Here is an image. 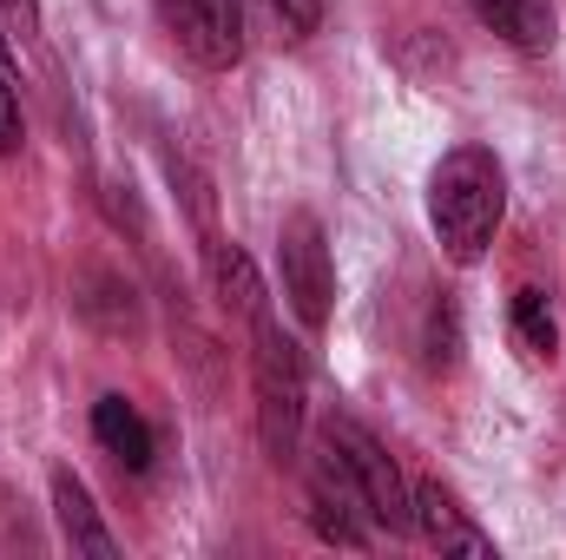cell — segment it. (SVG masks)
Instances as JSON below:
<instances>
[{
	"label": "cell",
	"mask_w": 566,
	"mask_h": 560,
	"mask_svg": "<svg viewBox=\"0 0 566 560\" xmlns=\"http://www.w3.org/2000/svg\"><path fill=\"white\" fill-rule=\"evenodd\" d=\"M323 435L349 455V468H356V481H363V495H369L376 528H382V535H409V528H416V501H409V481H402L396 455H389L356 416H329Z\"/></svg>",
	"instance_id": "5"
},
{
	"label": "cell",
	"mask_w": 566,
	"mask_h": 560,
	"mask_svg": "<svg viewBox=\"0 0 566 560\" xmlns=\"http://www.w3.org/2000/svg\"><path fill=\"white\" fill-rule=\"evenodd\" d=\"M251 390H258V442L271 462H296L303 442V350L277 330L271 310L251 317Z\"/></svg>",
	"instance_id": "2"
},
{
	"label": "cell",
	"mask_w": 566,
	"mask_h": 560,
	"mask_svg": "<svg viewBox=\"0 0 566 560\" xmlns=\"http://www.w3.org/2000/svg\"><path fill=\"white\" fill-rule=\"evenodd\" d=\"M310 521L329 548H369L376 541V515H369V495L349 468V455L323 435L316 455H310Z\"/></svg>",
	"instance_id": "3"
},
{
	"label": "cell",
	"mask_w": 566,
	"mask_h": 560,
	"mask_svg": "<svg viewBox=\"0 0 566 560\" xmlns=\"http://www.w3.org/2000/svg\"><path fill=\"white\" fill-rule=\"evenodd\" d=\"M409 501H416V528H422L428 548H441V554H494V535L441 488V481H416L409 488Z\"/></svg>",
	"instance_id": "7"
},
{
	"label": "cell",
	"mask_w": 566,
	"mask_h": 560,
	"mask_svg": "<svg viewBox=\"0 0 566 560\" xmlns=\"http://www.w3.org/2000/svg\"><path fill=\"white\" fill-rule=\"evenodd\" d=\"M20 145V100H13V86H7V73H0V158Z\"/></svg>",
	"instance_id": "14"
},
{
	"label": "cell",
	"mask_w": 566,
	"mask_h": 560,
	"mask_svg": "<svg viewBox=\"0 0 566 560\" xmlns=\"http://www.w3.org/2000/svg\"><path fill=\"white\" fill-rule=\"evenodd\" d=\"M271 20H277L290 40H303V33H316V20H323V0H258Z\"/></svg>",
	"instance_id": "13"
},
{
	"label": "cell",
	"mask_w": 566,
	"mask_h": 560,
	"mask_svg": "<svg viewBox=\"0 0 566 560\" xmlns=\"http://www.w3.org/2000/svg\"><path fill=\"white\" fill-rule=\"evenodd\" d=\"M277 271H283V297L296 310L303 330L329 323V297H336V265H329V238L316 225V211H290L277 231Z\"/></svg>",
	"instance_id": "4"
},
{
	"label": "cell",
	"mask_w": 566,
	"mask_h": 560,
	"mask_svg": "<svg viewBox=\"0 0 566 560\" xmlns=\"http://www.w3.org/2000/svg\"><path fill=\"white\" fill-rule=\"evenodd\" d=\"M0 7H7V20H13L20 33H33V27H40V0H0Z\"/></svg>",
	"instance_id": "15"
},
{
	"label": "cell",
	"mask_w": 566,
	"mask_h": 560,
	"mask_svg": "<svg viewBox=\"0 0 566 560\" xmlns=\"http://www.w3.org/2000/svg\"><path fill=\"white\" fill-rule=\"evenodd\" d=\"M158 20L178 40V53L211 73L244 60V7L238 0H158Z\"/></svg>",
	"instance_id": "6"
},
{
	"label": "cell",
	"mask_w": 566,
	"mask_h": 560,
	"mask_svg": "<svg viewBox=\"0 0 566 560\" xmlns=\"http://www.w3.org/2000/svg\"><path fill=\"white\" fill-rule=\"evenodd\" d=\"M507 336H514V350H521L527 363H554L560 323H554V310H547L541 290H514V303H507Z\"/></svg>",
	"instance_id": "12"
},
{
	"label": "cell",
	"mask_w": 566,
	"mask_h": 560,
	"mask_svg": "<svg viewBox=\"0 0 566 560\" xmlns=\"http://www.w3.org/2000/svg\"><path fill=\"white\" fill-rule=\"evenodd\" d=\"M0 66H7V27H0Z\"/></svg>",
	"instance_id": "16"
},
{
	"label": "cell",
	"mask_w": 566,
	"mask_h": 560,
	"mask_svg": "<svg viewBox=\"0 0 566 560\" xmlns=\"http://www.w3.org/2000/svg\"><path fill=\"white\" fill-rule=\"evenodd\" d=\"M507 211V172L488 145H454L428 178V225L454 265H474Z\"/></svg>",
	"instance_id": "1"
},
{
	"label": "cell",
	"mask_w": 566,
	"mask_h": 560,
	"mask_svg": "<svg viewBox=\"0 0 566 560\" xmlns=\"http://www.w3.org/2000/svg\"><path fill=\"white\" fill-rule=\"evenodd\" d=\"M205 271H211V290H218V303H224V310H238L244 323H251L258 310H271V303H264V283H258L251 258H244L238 245L211 238V251H205Z\"/></svg>",
	"instance_id": "11"
},
{
	"label": "cell",
	"mask_w": 566,
	"mask_h": 560,
	"mask_svg": "<svg viewBox=\"0 0 566 560\" xmlns=\"http://www.w3.org/2000/svg\"><path fill=\"white\" fill-rule=\"evenodd\" d=\"M93 442H99L126 475H145V468H151V455H158L151 422H145L126 396H99V403H93Z\"/></svg>",
	"instance_id": "9"
},
{
	"label": "cell",
	"mask_w": 566,
	"mask_h": 560,
	"mask_svg": "<svg viewBox=\"0 0 566 560\" xmlns=\"http://www.w3.org/2000/svg\"><path fill=\"white\" fill-rule=\"evenodd\" d=\"M468 7H474V20H481L488 33H501V40L521 46V53H547L554 33H560L554 0H468Z\"/></svg>",
	"instance_id": "10"
},
{
	"label": "cell",
	"mask_w": 566,
	"mask_h": 560,
	"mask_svg": "<svg viewBox=\"0 0 566 560\" xmlns=\"http://www.w3.org/2000/svg\"><path fill=\"white\" fill-rule=\"evenodd\" d=\"M53 521H60V535H66L73 554H93V560L119 554V541L106 535V521H99V508H93V495H86V481L73 468L53 475Z\"/></svg>",
	"instance_id": "8"
}]
</instances>
